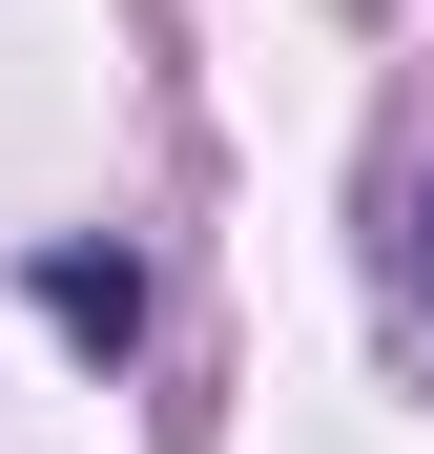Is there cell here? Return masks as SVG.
<instances>
[{
	"mask_svg": "<svg viewBox=\"0 0 434 454\" xmlns=\"http://www.w3.org/2000/svg\"><path fill=\"white\" fill-rule=\"evenodd\" d=\"M42 310L83 331V351H124V331H145V269H124V248H42Z\"/></svg>",
	"mask_w": 434,
	"mask_h": 454,
	"instance_id": "6da1fadb",
	"label": "cell"
}]
</instances>
